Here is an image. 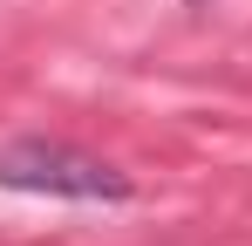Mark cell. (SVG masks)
Masks as SVG:
<instances>
[{"label":"cell","mask_w":252,"mask_h":246,"mask_svg":"<svg viewBox=\"0 0 252 246\" xmlns=\"http://www.w3.org/2000/svg\"><path fill=\"white\" fill-rule=\"evenodd\" d=\"M0 185L7 192H48V199H129V178L116 164L89 158L75 144H48V137L0 144Z\"/></svg>","instance_id":"1"}]
</instances>
